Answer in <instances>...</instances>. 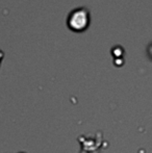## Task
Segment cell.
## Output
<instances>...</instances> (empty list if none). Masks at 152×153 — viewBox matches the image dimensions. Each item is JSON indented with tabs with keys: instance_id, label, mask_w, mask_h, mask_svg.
<instances>
[{
	"instance_id": "obj_1",
	"label": "cell",
	"mask_w": 152,
	"mask_h": 153,
	"mask_svg": "<svg viewBox=\"0 0 152 153\" xmlns=\"http://www.w3.org/2000/svg\"><path fill=\"white\" fill-rule=\"evenodd\" d=\"M90 24V12L87 7L74 8L67 18V26L72 31H85Z\"/></svg>"
},
{
	"instance_id": "obj_2",
	"label": "cell",
	"mask_w": 152,
	"mask_h": 153,
	"mask_svg": "<svg viewBox=\"0 0 152 153\" xmlns=\"http://www.w3.org/2000/svg\"><path fill=\"white\" fill-rule=\"evenodd\" d=\"M147 51H148V55H149V57L152 59V43L150 45L148 46V48H147Z\"/></svg>"
}]
</instances>
